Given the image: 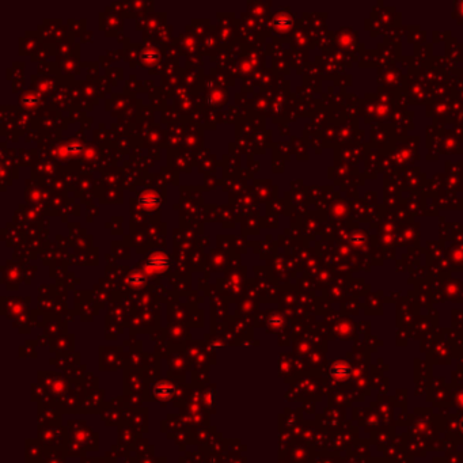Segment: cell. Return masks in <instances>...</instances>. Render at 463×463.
Masks as SVG:
<instances>
[{
    "mask_svg": "<svg viewBox=\"0 0 463 463\" xmlns=\"http://www.w3.org/2000/svg\"><path fill=\"white\" fill-rule=\"evenodd\" d=\"M174 394V387L169 383H159L154 387V396L159 399H170Z\"/></svg>",
    "mask_w": 463,
    "mask_h": 463,
    "instance_id": "cell-1",
    "label": "cell"
}]
</instances>
